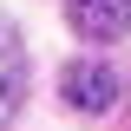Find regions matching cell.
Wrapping results in <instances>:
<instances>
[{"label":"cell","instance_id":"obj_1","mask_svg":"<svg viewBox=\"0 0 131 131\" xmlns=\"http://www.w3.org/2000/svg\"><path fill=\"white\" fill-rule=\"evenodd\" d=\"M20 98H26V46H20V26L0 13V131L13 125Z\"/></svg>","mask_w":131,"mask_h":131},{"label":"cell","instance_id":"obj_2","mask_svg":"<svg viewBox=\"0 0 131 131\" xmlns=\"http://www.w3.org/2000/svg\"><path fill=\"white\" fill-rule=\"evenodd\" d=\"M66 98H72L79 112H112V98H118L112 66H72V72H66Z\"/></svg>","mask_w":131,"mask_h":131},{"label":"cell","instance_id":"obj_3","mask_svg":"<svg viewBox=\"0 0 131 131\" xmlns=\"http://www.w3.org/2000/svg\"><path fill=\"white\" fill-rule=\"evenodd\" d=\"M66 13H72V26L92 33V39H118L131 20V0H66Z\"/></svg>","mask_w":131,"mask_h":131}]
</instances>
